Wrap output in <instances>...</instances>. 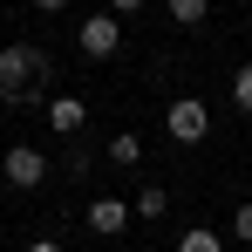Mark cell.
<instances>
[{
  "instance_id": "obj_7",
  "label": "cell",
  "mask_w": 252,
  "mask_h": 252,
  "mask_svg": "<svg viewBox=\"0 0 252 252\" xmlns=\"http://www.w3.org/2000/svg\"><path fill=\"white\" fill-rule=\"evenodd\" d=\"M109 157H116V164H143V136H136V129L109 136Z\"/></svg>"
},
{
  "instance_id": "obj_11",
  "label": "cell",
  "mask_w": 252,
  "mask_h": 252,
  "mask_svg": "<svg viewBox=\"0 0 252 252\" xmlns=\"http://www.w3.org/2000/svg\"><path fill=\"white\" fill-rule=\"evenodd\" d=\"M164 205H170V198H164V191H157V184H150V191L136 198V211H143V218H164Z\"/></svg>"
},
{
  "instance_id": "obj_5",
  "label": "cell",
  "mask_w": 252,
  "mask_h": 252,
  "mask_svg": "<svg viewBox=\"0 0 252 252\" xmlns=\"http://www.w3.org/2000/svg\"><path fill=\"white\" fill-rule=\"evenodd\" d=\"M123 225H129V205H123V198H95V205H89V232H102V239H116Z\"/></svg>"
},
{
  "instance_id": "obj_12",
  "label": "cell",
  "mask_w": 252,
  "mask_h": 252,
  "mask_svg": "<svg viewBox=\"0 0 252 252\" xmlns=\"http://www.w3.org/2000/svg\"><path fill=\"white\" fill-rule=\"evenodd\" d=\"M232 239H239V246H252V205L232 211Z\"/></svg>"
},
{
  "instance_id": "obj_13",
  "label": "cell",
  "mask_w": 252,
  "mask_h": 252,
  "mask_svg": "<svg viewBox=\"0 0 252 252\" xmlns=\"http://www.w3.org/2000/svg\"><path fill=\"white\" fill-rule=\"evenodd\" d=\"M109 7H116V14H136V7H143V0H109Z\"/></svg>"
},
{
  "instance_id": "obj_4",
  "label": "cell",
  "mask_w": 252,
  "mask_h": 252,
  "mask_svg": "<svg viewBox=\"0 0 252 252\" xmlns=\"http://www.w3.org/2000/svg\"><path fill=\"white\" fill-rule=\"evenodd\" d=\"M0 170H7V184H21V191H34V184L48 177V157L34 150V143H14V150H7V164H0Z\"/></svg>"
},
{
  "instance_id": "obj_3",
  "label": "cell",
  "mask_w": 252,
  "mask_h": 252,
  "mask_svg": "<svg viewBox=\"0 0 252 252\" xmlns=\"http://www.w3.org/2000/svg\"><path fill=\"white\" fill-rule=\"evenodd\" d=\"M75 41H82V55H95V62H109V55L123 48V21H116V14H89L82 28H75Z\"/></svg>"
},
{
  "instance_id": "obj_15",
  "label": "cell",
  "mask_w": 252,
  "mask_h": 252,
  "mask_svg": "<svg viewBox=\"0 0 252 252\" xmlns=\"http://www.w3.org/2000/svg\"><path fill=\"white\" fill-rule=\"evenodd\" d=\"M28 252H62V246H55V239H41V246H28Z\"/></svg>"
},
{
  "instance_id": "obj_6",
  "label": "cell",
  "mask_w": 252,
  "mask_h": 252,
  "mask_svg": "<svg viewBox=\"0 0 252 252\" xmlns=\"http://www.w3.org/2000/svg\"><path fill=\"white\" fill-rule=\"evenodd\" d=\"M48 123L62 129V136H75V129H82V102H75V95H55V102H48Z\"/></svg>"
},
{
  "instance_id": "obj_10",
  "label": "cell",
  "mask_w": 252,
  "mask_h": 252,
  "mask_svg": "<svg viewBox=\"0 0 252 252\" xmlns=\"http://www.w3.org/2000/svg\"><path fill=\"white\" fill-rule=\"evenodd\" d=\"M232 102H239V109H246V116H252V62H246V68H239V75H232Z\"/></svg>"
},
{
  "instance_id": "obj_1",
  "label": "cell",
  "mask_w": 252,
  "mask_h": 252,
  "mask_svg": "<svg viewBox=\"0 0 252 252\" xmlns=\"http://www.w3.org/2000/svg\"><path fill=\"white\" fill-rule=\"evenodd\" d=\"M41 68H48L41 48H0V102H21V95L34 89Z\"/></svg>"
},
{
  "instance_id": "obj_14",
  "label": "cell",
  "mask_w": 252,
  "mask_h": 252,
  "mask_svg": "<svg viewBox=\"0 0 252 252\" xmlns=\"http://www.w3.org/2000/svg\"><path fill=\"white\" fill-rule=\"evenodd\" d=\"M34 7H41V14H55V7H68V0H34Z\"/></svg>"
},
{
  "instance_id": "obj_9",
  "label": "cell",
  "mask_w": 252,
  "mask_h": 252,
  "mask_svg": "<svg viewBox=\"0 0 252 252\" xmlns=\"http://www.w3.org/2000/svg\"><path fill=\"white\" fill-rule=\"evenodd\" d=\"M177 252H225V246H218V232H184Z\"/></svg>"
},
{
  "instance_id": "obj_8",
  "label": "cell",
  "mask_w": 252,
  "mask_h": 252,
  "mask_svg": "<svg viewBox=\"0 0 252 252\" xmlns=\"http://www.w3.org/2000/svg\"><path fill=\"white\" fill-rule=\"evenodd\" d=\"M205 7H211V0H170V21H184V28H198V21H205Z\"/></svg>"
},
{
  "instance_id": "obj_2",
  "label": "cell",
  "mask_w": 252,
  "mask_h": 252,
  "mask_svg": "<svg viewBox=\"0 0 252 252\" xmlns=\"http://www.w3.org/2000/svg\"><path fill=\"white\" fill-rule=\"evenodd\" d=\"M164 129L177 136V143H205V136H211V116H205L198 95H177V102L164 109Z\"/></svg>"
}]
</instances>
